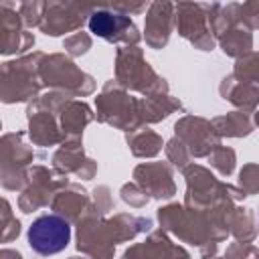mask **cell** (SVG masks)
<instances>
[{
  "label": "cell",
  "mask_w": 259,
  "mask_h": 259,
  "mask_svg": "<svg viewBox=\"0 0 259 259\" xmlns=\"http://www.w3.org/2000/svg\"><path fill=\"white\" fill-rule=\"evenodd\" d=\"M71 241V227L57 214L38 217L28 229V243L40 255H55Z\"/></svg>",
  "instance_id": "6da1fadb"
},
{
  "label": "cell",
  "mask_w": 259,
  "mask_h": 259,
  "mask_svg": "<svg viewBox=\"0 0 259 259\" xmlns=\"http://www.w3.org/2000/svg\"><path fill=\"white\" fill-rule=\"evenodd\" d=\"M125 26H130V20L125 16L111 14V12H95L89 18L91 32H95L99 36H105V38H113V34H117Z\"/></svg>",
  "instance_id": "7a4b0ae2"
}]
</instances>
